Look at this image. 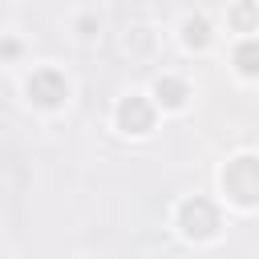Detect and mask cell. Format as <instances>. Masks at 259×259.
<instances>
[{
  "label": "cell",
  "mask_w": 259,
  "mask_h": 259,
  "mask_svg": "<svg viewBox=\"0 0 259 259\" xmlns=\"http://www.w3.org/2000/svg\"><path fill=\"white\" fill-rule=\"evenodd\" d=\"M117 125H121L125 134H150V130H154V109H150V101H146V97H125V101L117 105Z\"/></svg>",
  "instance_id": "277c9868"
},
{
  "label": "cell",
  "mask_w": 259,
  "mask_h": 259,
  "mask_svg": "<svg viewBox=\"0 0 259 259\" xmlns=\"http://www.w3.org/2000/svg\"><path fill=\"white\" fill-rule=\"evenodd\" d=\"M235 65L243 77H259V40H243L235 49Z\"/></svg>",
  "instance_id": "8992f818"
},
{
  "label": "cell",
  "mask_w": 259,
  "mask_h": 259,
  "mask_svg": "<svg viewBox=\"0 0 259 259\" xmlns=\"http://www.w3.org/2000/svg\"><path fill=\"white\" fill-rule=\"evenodd\" d=\"M24 89H28V101L40 105V109H57V105L69 97V81H65L57 69H36Z\"/></svg>",
  "instance_id": "3957f363"
},
{
  "label": "cell",
  "mask_w": 259,
  "mask_h": 259,
  "mask_svg": "<svg viewBox=\"0 0 259 259\" xmlns=\"http://www.w3.org/2000/svg\"><path fill=\"white\" fill-rule=\"evenodd\" d=\"M223 190H227V198L239 202V206H259V158L243 154V158L227 162V170H223Z\"/></svg>",
  "instance_id": "6da1fadb"
},
{
  "label": "cell",
  "mask_w": 259,
  "mask_h": 259,
  "mask_svg": "<svg viewBox=\"0 0 259 259\" xmlns=\"http://www.w3.org/2000/svg\"><path fill=\"white\" fill-rule=\"evenodd\" d=\"M178 227H182L186 239H210V235L219 231V210H214V202L202 198V194L186 198V202L178 206Z\"/></svg>",
  "instance_id": "7a4b0ae2"
},
{
  "label": "cell",
  "mask_w": 259,
  "mask_h": 259,
  "mask_svg": "<svg viewBox=\"0 0 259 259\" xmlns=\"http://www.w3.org/2000/svg\"><path fill=\"white\" fill-rule=\"evenodd\" d=\"M231 24H235L239 32H251V28L259 24V4H255V0H239V4L231 8Z\"/></svg>",
  "instance_id": "52a82bcc"
},
{
  "label": "cell",
  "mask_w": 259,
  "mask_h": 259,
  "mask_svg": "<svg viewBox=\"0 0 259 259\" xmlns=\"http://www.w3.org/2000/svg\"><path fill=\"white\" fill-rule=\"evenodd\" d=\"M182 40H186V49H202V45L210 40V24H206L202 16H190V20L182 24Z\"/></svg>",
  "instance_id": "ba28073f"
},
{
  "label": "cell",
  "mask_w": 259,
  "mask_h": 259,
  "mask_svg": "<svg viewBox=\"0 0 259 259\" xmlns=\"http://www.w3.org/2000/svg\"><path fill=\"white\" fill-rule=\"evenodd\" d=\"M154 97L166 105V109H182L186 105V85L178 77H158L154 81Z\"/></svg>",
  "instance_id": "5b68a950"
}]
</instances>
